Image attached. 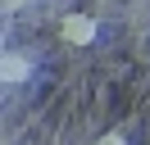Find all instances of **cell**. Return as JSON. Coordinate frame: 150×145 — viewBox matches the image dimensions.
I'll list each match as a JSON object with an SVG mask.
<instances>
[{"label": "cell", "instance_id": "cell-1", "mask_svg": "<svg viewBox=\"0 0 150 145\" xmlns=\"http://www.w3.org/2000/svg\"><path fill=\"white\" fill-rule=\"evenodd\" d=\"M59 36H64V45H91L96 36H100V23H96L91 14H82V9H73V14H64V23H59Z\"/></svg>", "mask_w": 150, "mask_h": 145}, {"label": "cell", "instance_id": "cell-2", "mask_svg": "<svg viewBox=\"0 0 150 145\" xmlns=\"http://www.w3.org/2000/svg\"><path fill=\"white\" fill-rule=\"evenodd\" d=\"M96 145H127V136H123V132H105Z\"/></svg>", "mask_w": 150, "mask_h": 145}, {"label": "cell", "instance_id": "cell-3", "mask_svg": "<svg viewBox=\"0 0 150 145\" xmlns=\"http://www.w3.org/2000/svg\"><path fill=\"white\" fill-rule=\"evenodd\" d=\"M9 5H23V0H9Z\"/></svg>", "mask_w": 150, "mask_h": 145}]
</instances>
